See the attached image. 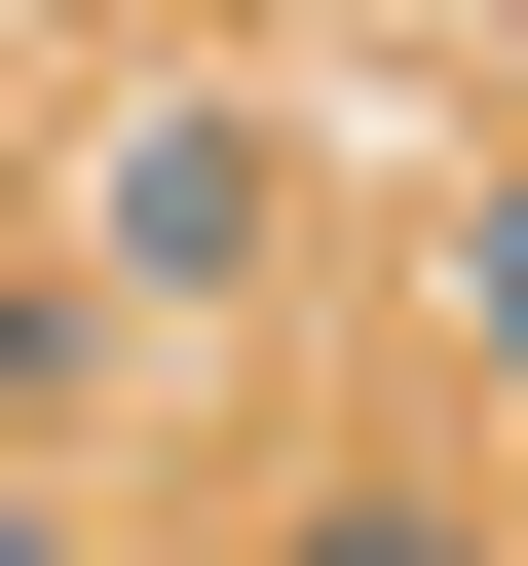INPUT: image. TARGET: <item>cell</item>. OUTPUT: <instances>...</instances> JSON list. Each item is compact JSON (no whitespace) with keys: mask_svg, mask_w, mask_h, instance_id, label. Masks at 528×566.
<instances>
[{"mask_svg":"<svg viewBox=\"0 0 528 566\" xmlns=\"http://www.w3.org/2000/svg\"><path fill=\"white\" fill-rule=\"evenodd\" d=\"M114 264H264V114H114Z\"/></svg>","mask_w":528,"mask_h":566,"instance_id":"cell-1","label":"cell"}]
</instances>
